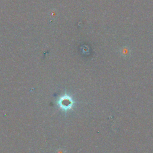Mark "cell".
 <instances>
[{"mask_svg": "<svg viewBox=\"0 0 153 153\" xmlns=\"http://www.w3.org/2000/svg\"><path fill=\"white\" fill-rule=\"evenodd\" d=\"M57 103L60 109L66 112L72 108L74 101L71 96L68 93H65L58 99Z\"/></svg>", "mask_w": 153, "mask_h": 153, "instance_id": "obj_1", "label": "cell"}]
</instances>
